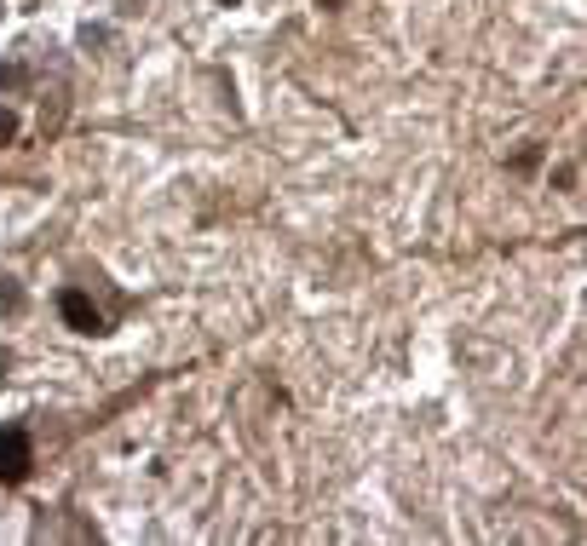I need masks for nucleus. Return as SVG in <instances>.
<instances>
[{
  "instance_id": "f257e3e1",
  "label": "nucleus",
  "mask_w": 587,
  "mask_h": 546,
  "mask_svg": "<svg viewBox=\"0 0 587 546\" xmlns=\"http://www.w3.org/2000/svg\"><path fill=\"white\" fill-rule=\"evenodd\" d=\"M29 466H35L29 432H24V426H0V483H24Z\"/></svg>"
},
{
  "instance_id": "f03ea898",
  "label": "nucleus",
  "mask_w": 587,
  "mask_h": 546,
  "mask_svg": "<svg viewBox=\"0 0 587 546\" xmlns=\"http://www.w3.org/2000/svg\"><path fill=\"white\" fill-rule=\"evenodd\" d=\"M58 311H64V322H70L75 334H104V317H98V305L81 288H64L58 294Z\"/></svg>"
},
{
  "instance_id": "7ed1b4c3",
  "label": "nucleus",
  "mask_w": 587,
  "mask_h": 546,
  "mask_svg": "<svg viewBox=\"0 0 587 546\" xmlns=\"http://www.w3.org/2000/svg\"><path fill=\"white\" fill-rule=\"evenodd\" d=\"M29 299H24V282H12V276H0V317H18Z\"/></svg>"
},
{
  "instance_id": "20e7f679",
  "label": "nucleus",
  "mask_w": 587,
  "mask_h": 546,
  "mask_svg": "<svg viewBox=\"0 0 587 546\" xmlns=\"http://www.w3.org/2000/svg\"><path fill=\"white\" fill-rule=\"evenodd\" d=\"M18 87H29V64L6 58V64H0V92H18Z\"/></svg>"
},
{
  "instance_id": "39448f33",
  "label": "nucleus",
  "mask_w": 587,
  "mask_h": 546,
  "mask_svg": "<svg viewBox=\"0 0 587 546\" xmlns=\"http://www.w3.org/2000/svg\"><path fill=\"white\" fill-rule=\"evenodd\" d=\"M12 138H18V115L0 104V144H12Z\"/></svg>"
},
{
  "instance_id": "423d86ee",
  "label": "nucleus",
  "mask_w": 587,
  "mask_h": 546,
  "mask_svg": "<svg viewBox=\"0 0 587 546\" xmlns=\"http://www.w3.org/2000/svg\"><path fill=\"white\" fill-rule=\"evenodd\" d=\"M553 190H576V167H570V161L553 167Z\"/></svg>"
},
{
  "instance_id": "0eeeda50",
  "label": "nucleus",
  "mask_w": 587,
  "mask_h": 546,
  "mask_svg": "<svg viewBox=\"0 0 587 546\" xmlns=\"http://www.w3.org/2000/svg\"><path fill=\"white\" fill-rule=\"evenodd\" d=\"M323 6H334V0H323Z\"/></svg>"
},
{
  "instance_id": "6e6552de",
  "label": "nucleus",
  "mask_w": 587,
  "mask_h": 546,
  "mask_svg": "<svg viewBox=\"0 0 587 546\" xmlns=\"http://www.w3.org/2000/svg\"><path fill=\"white\" fill-rule=\"evenodd\" d=\"M0 12H6V6H0Z\"/></svg>"
}]
</instances>
